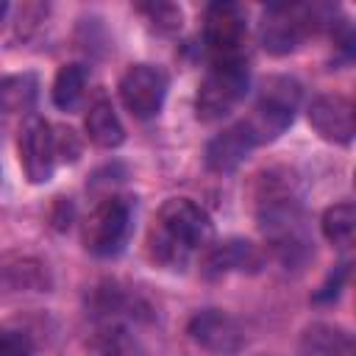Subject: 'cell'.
<instances>
[{
	"mask_svg": "<svg viewBox=\"0 0 356 356\" xmlns=\"http://www.w3.org/2000/svg\"><path fill=\"white\" fill-rule=\"evenodd\" d=\"M339 8L328 3H275L261 19V47L273 56H286L300 47L309 33L331 31Z\"/></svg>",
	"mask_w": 356,
	"mask_h": 356,
	"instance_id": "cell-2",
	"label": "cell"
},
{
	"mask_svg": "<svg viewBox=\"0 0 356 356\" xmlns=\"http://www.w3.org/2000/svg\"><path fill=\"white\" fill-rule=\"evenodd\" d=\"M189 339L211 356H236L245 348V331L239 320L222 309H200L186 323Z\"/></svg>",
	"mask_w": 356,
	"mask_h": 356,
	"instance_id": "cell-8",
	"label": "cell"
},
{
	"mask_svg": "<svg viewBox=\"0 0 356 356\" xmlns=\"http://www.w3.org/2000/svg\"><path fill=\"white\" fill-rule=\"evenodd\" d=\"M248 36V17L239 3L217 0L203 14V44L214 61L236 58Z\"/></svg>",
	"mask_w": 356,
	"mask_h": 356,
	"instance_id": "cell-6",
	"label": "cell"
},
{
	"mask_svg": "<svg viewBox=\"0 0 356 356\" xmlns=\"http://www.w3.org/2000/svg\"><path fill=\"white\" fill-rule=\"evenodd\" d=\"M36 345L28 331L0 325V356H33Z\"/></svg>",
	"mask_w": 356,
	"mask_h": 356,
	"instance_id": "cell-23",
	"label": "cell"
},
{
	"mask_svg": "<svg viewBox=\"0 0 356 356\" xmlns=\"http://www.w3.org/2000/svg\"><path fill=\"white\" fill-rule=\"evenodd\" d=\"M348 275H350V261H339V264L328 273V278L317 286V292L312 295V300H314V303H334V300L339 298V292H342Z\"/></svg>",
	"mask_w": 356,
	"mask_h": 356,
	"instance_id": "cell-22",
	"label": "cell"
},
{
	"mask_svg": "<svg viewBox=\"0 0 356 356\" xmlns=\"http://www.w3.org/2000/svg\"><path fill=\"white\" fill-rule=\"evenodd\" d=\"M320 228L323 236L334 245V248H350L353 245V234H356V206L350 200H339L334 206H328L320 217Z\"/></svg>",
	"mask_w": 356,
	"mask_h": 356,
	"instance_id": "cell-18",
	"label": "cell"
},
{
	"mask_svg": "<svg viewBox=\"0 0 356 356\" xmlns=\"http://www.w3.org/2000/svg\"><path fill=\"white\" fill-rule=\"evenodd\" d=\"M248 89H250V67L242 56L214 61L209 67V72L203 75L197 95H195L197 120H203V122L222 120L245 100Z\"/></svg>",
	"mask_w": 356,
	"mask_h": 356,
	"instance_id": "cell-5",
	"label": "cell"
},
{
	"mask_svg": "<svg viewBox=\"0 0 356 356\" xmlns=\"http://www.w3.org/2000/svg\"><path fill=\"white\" fill-rule=\"evenodd\" d=\"M167 72L153 64H131L120 78V100L136 120H150L167 97Z\"/></svg>",
	"mask_w": 356,
	"mask_h": 356,
	"instance_id": "cell-7",
	"label": "cell"
},
{
	"mask_svg": "<svg viewBox=\"0 0 356 356\" xmlns=\"http://www.w3.org/2000/svg\"><path fill=\"white\" fill-rule=\"evenodd\" d=\"M47 17V6H39V3H28V6H22L19 8V19H17V36L19 39H28L36 28H39V22Z\"/></svg>",
	"mask_w": 356,
	"mask_h": 356,
	"instance_id": "cell-24",
	"label": "cell"
},
{
	"mask_svg": "<svg viewBox=\"0 0 356 356\" xmlns=\"http://www.w3.org/2000/svg\"><path fill=\"white\" fill-rule=\"evenodd\" d=\"M39 97V78L33 72H14L0 78V111L22 114L36 106Z\"/></svg>",
	"mask_w": 356,
	"mask_h": 356,
	"instance_id": "cell-17",
	"label": "cell"
},
{
	"mask_svg": "<svg viewBox=\"0 0 356 356\" xmlns=\"http://www.w3.org/2000/svg\"><path fill=\"white\" fill-rule=\"evenodd\" d=\"M8 11H11V6H8L6 0H0V31H3V25H6V17H8Z\"/></svg>",
	"mask_w": 356,
	"mask_h": 356,
	"instance_id": "cell-26",
	"label": "cell"
},
{
	"mask_svg": "<svg viewBox=\"0 0 356 356\" xmlns=\"http://www.w3.org/2000/svg\"><path fill=\"white\" fill-rule=\"evenodd\" d=\"M264 264V253L242 236H228L220 242H209L200 273L206 278H222L228 273H259Z\"/></svg>",
	"mask_w": 356,
	"mask_h": 356,
	"instance_id": "cell-11",
	"label": "cell"
},
{
	"mask_svg": "<svg viewBox=\"0 0 356 356\" xmlns=\"http://www.w3.org/2000/svg\"><path fill=\"white\" fill-rule=\"evenodd\" d=\"M0 275L14 289L47 292L53 286V275L47 270V261H42L33 253H6V256H0Z\"/></svg>",
	"mask_w": 356,
	"mask_h": 356,
	"instance_id": "cell-13",
	"label": "cell"
},
{
	"mask_svg": "<svg viewBox=\"0 0 356 356\" xmlns=\"http://www.w3.org/2000/svg\"><path fill=\"white\" fill-rule=\"evenodd\" d=\"M253 147H256V142H253L250 131L245 128V122L239 120V122L222 128L217 136L209 139L203 159H206V167L211 172H220L222 175V172H234L250 156Z\"/></svg>",
	"mask_w": 356,
	"mask_h": 356,
	"instance_id": "cell-12",
	"label": "cell"
},
{
	"mask_svg": "<svg viewBox=\"0 0 356 356\" xmlns=\"http://www.w3.org/2000/svg\"><path fill=\"white\" fill-rule=\"evenodd\" d=\"M83 131H86L89 142L103 147V150H114V147H120L125 142V128H122L111 100L103 97V95L95 97V103L89 106L86 120H83Z\"/></svg>",
	"mask_w": 356,
	"mask_h": 356,
	"instance_id": "cell-15",
	"label": "cell"
},
{
	"mask_svg": "<svg viewBox=\"0 0 356 356\" xmlns=\"http://www.w3.org/2000/svg\"><path fill=\"white\" fill-rule=\"evenodd\" d=\"M309 125L325 139L337 145H350L356 134V111L353 100L339 92L317 95L309 103Z\"/></svg>",
	"mask_w": 356,
	"mask_h": 356,
	"instance_id": "cell-10",
	"label": "cell"
},
{
	"mask_svg": "<svg viewBox=\"0 0 356 356\" xmlns=\"http://www.w3.org/2000/svg\"><path fill=\"white\" fill-rule=\"evenodd\" d=\"M89 345L97 356H139V345H136L134 334L117 320L100 323L95 328Z\"/></svg>",
	"mask_w": 356,
	"mask_h": 356,
	"instance_id": "cell-19",
	"label": "cell"
},
{
	"mask_svg": "<svg viewBox=\"0 0 356 356\" xmlns=\"http://www.w3.org/2000/svg\"><path fill=\"white\" fill-rule=\"evenodd\" d=\"M72 214H75V209H72V200H70V197H56V200H53V209H50V222H53V228L67 231L70 222H72Z\"/></svg>",
	"mask_w": 356,
	"mask_h": 356,
	"instance_id": "cell-25",
	"label": "cell"
},
{
	"mask_svg": "<svg viewBox=\"0 0 356 356\" xmlns=\"http://www.w3.org/2000/svg\"><path fill=\"white\" fill-rule=\"evenodd\" d=\"M300 356H356L353 334L337 323H312L300 334Z\"/></svg>",
	"mask_w": 356,
	"mask_h": 356,
	"instance_id": "cell-14",
	"label": "cell"
},
{
	"mask_svg": "<svg viewBox=\"0 0 356 356\" xmlns=\"http://www.w3.org/2000/svg\"><path fill=\"white\" fill-rule=\"evenodd\" d=\"M300 92H303V86L289 75H270L261 81L259 100L250 108V114L242 120L245 128L250 131L256 147L275 142L292 125L295 108L300 103Z\"/></svg>",
	"mask_w": 356,
	"mask_h": 356,
	"instance_id": "cell-3",
	"label": "cell"
},
{
	"mask_svg": "<svg viewBox=\"0 0 356 356\" xmlns=\"http://www.w3.org/2000/svg\"><path fill=\"white\" fill-rule=\"evenodd\" d=\"M139 14H145V19L161 31V33H178L181 25H184V11L181 6L175 3H167V0H153V3H139L136 6Z\"/></svg>",
	"mask_w": 356,
	"mask_h": 356,
	"instance_id": "cell-20",
	"label": "cell"
},
{
	"mask_svg": "<svg viewBox=\"0 0 356 356\" xmlns=\"http://www.w3.org/2000/svg\"><path fill=\"white\" fill-rule=\"evenodd\" d=\"M86 81H89V67L81 61H70L64 67H58L56 78H53V89L50 97L56 103V108L61 111H75L86 95Z\"/></svg>",
	"mask_w": 356,
	"mask_h": 356,
	"instance_id": "cell-16",
	"label": "cell"
},
{
	"mask_svg": "<svg viewBox=\"0 0 356 356\" xmlns=\"http://www.w3.org/2000/svg\"><path fill=\"white\" fill-rule=\"evenodd\" d=\"M19 164L31 184H47L56 172V150H53V125L42 117H28L19 128Z\"/></svg>",
	"mask_w": 356,
	"mask_h": 356,
	"instance_id": "cell-9",
	"label": "cell"
},
{
	"mask_svg": "<svg viewBox=\"0 0 356 356\" xmlns=\"http://www.w3.org/2000/svg\"><path fill=\"white\" fill-rule=\"evenodd\" d=\"M134 214H136V200L131 195L108 192L83 217V225H81L83 248L95 256H117L131 239Z\"/></svg>",
	"mask_w": 356,
	"mask_h": 356,
	"instance_id": "cell-4",
	"label": "cell"
},
{
	"mask_svg": "<svg viewBox=\"0 0 356 356\" xmlns=\"http://www.w3.org/2000/svg\"><path fill=\"white\" fill-rule=\"evenodd\" d=\"M209 214L189 197H167L159 206L156 222L147 234L150 259L161 267H184L197 248L211 242Z\"/></svg>",
	"mask_w": 356,
	"mask_h": 356,
	"instance_id": "cell-1",
	"label": "cell"
},
{
	"mask_svg": "<svg viewBox=\"0 0 356 356\" xmlns=\"http://www.w3.org/2000/svg\"><path fill=\"white\" fill-rule=\"evenodd\" d=\"M53 150H56V161L75 164L83 153V139L70 125H53Z\"/></svg>",
	"mask_w": 356,
	"mask_h": 356,
	"instance_id": "cell-21",
	"label": "cell"
}]
</instances>
